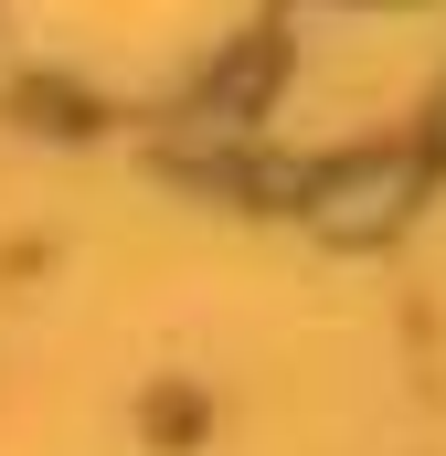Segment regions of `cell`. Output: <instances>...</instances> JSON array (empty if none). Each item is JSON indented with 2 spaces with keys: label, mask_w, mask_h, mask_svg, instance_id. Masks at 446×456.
Returning a JSON list of instances; mask_svg holds the SVG:
<instances>
[{
  "label": "cell",
  "mask_w": 446,
  "mask_h": 456,
  "mask_svg": "<svg viewBox=\"0 0 446 456\" xmlns=\"http://www.w3.org/2000/svg\"><path fill=\"white\" fill-rule=\"evenodd\" d=\"M393 213H404V170H383V159H351V170L319 181V224L330 233H383Z\"/></svg>",
  "instance_id": "6da1fadb"
}]
</instances>
